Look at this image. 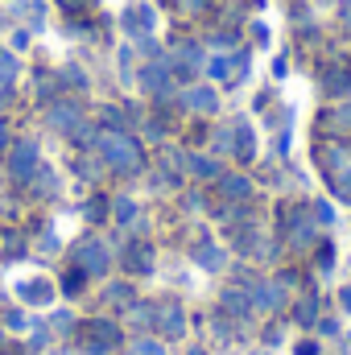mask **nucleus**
I'll return each mask as SVG.
<instances>
[{
	"label": "nucleus",
	"instance_id": "25",
	"mask_svg": "<svg viewBox=\"0 0 351 355\" xmlns=\"http://www.w3.org/2000/svg\"><path fill=\"white\" fill-rule=\"evenodd\" d=\"M62 79H71L75 87H87V79H83V71H79V67H67V71H62Z\"/></svg>",
	"mask_w": 351,
	"mask_h": 355
},
{
	"label": "nucleus",
	"instance_id": "30",
	"mask_svg": "<svg viewBox=\"0 0 351 355\" xmlns=\"http://www.w3.org/2000/svg\"><path fill=\"white\" fill-rule=\"evenodd\" d=\"M211 0H186V8H207Z\"/></svg>",
	"mask_w": 351,
	"mask_h": 355
},
{
	"label": "nucleus",
	"instance_id": "19",
	"mask_svg": "<svg viewBox=\"0 0 351 355\" xmlns=\"http://www.w3.org/2000/svg\"><path fill=\"white\" fill-rule=\"evenodd\" d=\"M132 215H137L132 198H116V223H132Z\"/></svg>",
	"mask_w": 351,
	"mask_h": 355
},
{
	"label": "nucleus",
	"instance_id": "3",
	"mask_svg": "<svg viewBox=\"0 0 351 355\" xmlns=\"http://www.w3.org/2000/svg\"><path fill=\"white\" fill-rule=\"evenodd\" d=\"M75 265L83 268V272H91V277H99V272L108 268V248H103V244H95V240L79 244V248H75Z\"/></svg>",
	"mask_w": 351,
	"mask_h": 355
},
{
	"label": "nucleus",
	"instance_id": "2",
	"mask_svg": "<svg viewBox=\"0 0 351 355\" xmlns=\"http://www.w3.org/2000/svg\"><path fill=\"white\" fill-rule=\"evenodd\" d=\"M33 166H37V145L33 141H17L12 145V153H8V170H12V178H33Z\"/></svg>",
	"mask_w": 351,
	"mask_h": 355
},
{
	"label": "nucleus",
	"instance_id": "20",
	"mask_svg": "<svg viewBox=\"0 0 351 355\" xmlns=\"http://www.w3.org/2000/svg\"><path fill=\"white\" fill-rule=\"evenodd\" d=\"M223 306H228V310H236V314H248V310H252V302H248L244 293H228V297H223Z\"/></svg>",
	"mask_w": 351,
	"mask_h": 355
},
{
	"label": "nucleus",
	"instance_id": "16",
	"mask_svg": "<svg viewBox=\"0 0 351 355\" xmlns=\"http://www.w3.org/2000/svg\"><path fill=\"white\" fill-rule=\"evenodd\" d=\"M12 79H17V62H12V54L0 50V87H8Z\"/></svg>",
	"mask_w": 351,
	"mask_h": 355
},
{
	"label": "nucleus",
	"instance_id": "15",
	"mask_svg": "<svg viewBox=\"0 0 351 355\" xmlns=\"http://www.w3.org/2000/svg\"><path fill=\"white\" fill-rule=\"evenodd\" d=\"M223 194L228 198H244L248 194V178H223Z\"/></svg>",
	"mask_w": 351,
	"mask_h": 355
},
{
	"label": "nucleus",
	"instance_id": "23",
	"mask_svg": "<svg viewBox=\"0 0 351 355\" xmlns=\"http://www.w3.org/2000/svg\"><path fill=\"white\" fill-rule=\"evenodd\" d=\"M211 75H215V79H228V75H232V58H215V62H211Z\"/></svg>",
	"mask_w": 351,
	"mask_h": 355
},
{
	"label": "nucleus",
	"instance_id": "4",
	"mask_svg": "<svg viewBox=\"0 0 351 355\" xmlns=\"http://www.w3.org/2000/svg\"><path fill=\"white\" fill-rule=\"evenodd\" d=\"M141 83H145V91L170 95V67H166V58H157L153 67H145V71H141Z\"/></svg>",
	"mask_w": 351,
	"mask_h": 355
},
{
	"label": "nucleus",
	"instance_id": "27",
	"mask_svg": "<svg viewBox=\"0 0 351 355\" xmlns=\"http://www.w3.org/2000/svg\"><path fill=\"white\" fill-rule=\"evenodd\" d=\"M103 297H108V302H124V297H128V285H112Z\"/></svg>",
	"mask_w": 351,
	"mask_h": 355
},
{
	"label": "nucleus",
	"instance_id": "1",
	"mask_svg": "<svg viewBox=\"0 0 351 355\" xmlns=\"http://www.w3.org/2000/svg\"><path fill=\"white\" fill-rule=\"evenodd\" d=\"M95 149H99L103 162H108L112 170H120V174L141 170V145H137L124 128H108V132H99V137H95Z\"/></svg>",
	"mask_w": 351,
	"mask_h": 355
},
{
	"label": "nucleus",
	"instance_id": "6",
	"mask_svg": "<svg viewBox=\"0 0 351 355\" xmlns=\"http://www.w3.org/2000/svg\"><path fill=\"white\" fill-rule=\"evenodd\" d=\"M252 306H261V310H281V285H273V281H264L252 289Z\"/></svg>",
	"mask_w": 351,
	"mask_h": 355
},
{
	"label": "nucleus",
	"instance_id": "13",
	"mask_svg": "<svg viewBox=\"0 0 351 355\" xmlns=\"http://www.w3.org/2000/svg\"><path fill=\"white\" fill-rule=\"evenodd\" d=\"M128 268H137V272H149V268H153V257H149V248H145V244L128 248Z\"/></svg>",
	"mask_w": 351,
	"mask_h": 355
},
{
	"label": "nucleus",
	"instance_id": "5",
	"mask_svg": "<svg viewBox=\"0 0 351 355\" xmlns=\"http://www.w3.org/2000/svg\"><path fill=\"white\" fill-rule=\"evenodd\" d=\"M50 124H54L58 132H75V128L83 124V116H79L75 103H54V107H50Z\"/></svg>",
	"mask_w": 351,
	"mask_h": 355
},
{
	"label": "nucleus",
	"instance_id": "24",
	"mask_svg": "<svg viewBox=\"0 0 351 355\" xmlns=\"http://www.w3.org/2000/svg\"><path fill=\"white\" fill-rule=\"evenodd\" d=\"M128 318H132L137 327H145V322H153V318H149V306H128Z\"/></svg>",
	"mask_w": 351,
	"mask_h": 355
},
{
	"label": "nucleus",
	"instance_id": "14",
	"mask_svg": "<svg viewBox=\"0 0 351 355\" xmlns=\"http://www.w3.org/2000/svg\"><path fill=\"white\" fill-rule=\"evenodd\" d=\"M194 261H198L203 268H211V272H215V268L223 265V257H219V248H211V244H207V248H198V252H194Z\"/></svg>",
	"mask_w": 351,
	"mask_h": 355
},
{
	"label": "nucleus",
	"instance_id": "12",
	"mask_svg": "<svg viewBox=\"0 0 351 355\" xmlns=\"http://www.w3.org/2000/svg\"><path fill=\"white\" fill-rule=\"evenodd\" d=\"M252 145H257V141H252V128H248L244 120H236V153H240L244 162L252 157Z\"/></svg>",
	"mask_w": 351,
	"mask_h": 355
},
{
	"label": "nucleus",
	"instance_id": "18",
	"mask_svg": "<svg viewBox=\"0 0 351 355\" xmlns=\"http://www.w3.org/2000/svg\"><path fill=\"white\" fill-rule=\"evenodd\" d=\"M190 170H194V174H203V178H215V174H219V166H215L211 157H190Z\"/></svg>",
	"mask_w": 351,
	"mask_h": 355
},
{
	"label": "nucleus",
	"instance_id": "10",
	"mask_svg": "<svg viewBox=\"0 0 351 355\" xmlns=\"http://www.w3.org/2000/svg\"><path fill=\"white\" fill-rule=\"evenodd\" d=\"M153 29V8L141 4L137 12H128V33H149Z\"/></svg>",
	"mask_w": 351,
	"mask_h": 355
},
{
	"label": "nucleus",
	"instance_id": "7",
	"mask_svg": "<svg viewBox=\"0 0 351 355\" xmlns=\"http://www.w3.org/2000/svg\"><path fill=\"white\" fill-rule=\"evenodd\" d=\"M21 297H25V302H33V306H50L54 289H50L46 281H25V285H21Z\"/></svg>",
	"mask_w": 351,
	"mask_h": 355
},
{
	"label": "nucleus",
	"instance_id": "22",
	"mask_svg": "<svg viewBox=\"0 0 351 355\" xmlns=\"http://www.w3.org/2000/svg\"><path fill=\"white\" fill-rule=\"evenodd\" d=\"M132 355H166L162 343H149V339H141V343H132Z\"/></svg>",
	"mask_w": 351,
	"mask_h": 355
},
{
	"label": "nucleus",
	"instance_id": "28",
	"mask_svg": "<svg viewBox=\"0 0 351 355\" xmlns=\"http://www.w3.org/2000/svg\"><path fill=\"white\" fill-rule=\"evenodd\" d=\"M298 314H302V322H310V318H314V297H306V302H302V310H298Z\"/></svg>",
	"mask_w": 351,
	"mask_h": 355
},
{
	"label": "nucleus",
	"instance_id": "17",
	"mask_svg": "<svg viewBox=\"0 0 351 355\" xmlns=\"http://www.w3.org/2000/svg\"><path fill=\"white\" fill-rule=\"evenodd\" d=\"M289 236H293V240H310V219H306V215H293V219H289Z\"/></svg>",
	"mask_w": 351,
	"mask_h": 355
},
{
	"label": "nucleus",
	"instance_id": "31",
	"mask_svg": "<svg viewBox=\"0 0 351 355\" xmlns=\"http://www.w3.org/2000/svg\"><path fill=\"white\" fill-rule=\"evenodd\" d=\"M298 355H314V343H302V347H298Z\"/></svg>",
	"mask_w": 351,
	"mask_h": 355
},
{
	"label": "nucleus",
	"instance_id": "21",
	"mask_svg": "<svg viewBox=\"0 0 351 355\" xmlns=\"http://www.w3.org/2000/svg\"><path fill=\"white\" fill-rule=\"evenodd\" d=\"M91 331H95V339H103V343H116V339H120V335H116V327H112V322H95V327H91Z\"/></svg>",
	"mask_w": 351,
	"mask_h": 355
},
{
	"label": "nucleus",
	"instance_id": "11",
	"mask_svg": "<svg viewBox=\"0 0 351 355\" xmlns=\"http://www.w3.org/2000/svg\"><path fill=\"white\" fill-rule=\"evenodd\" d=\"M162 331H166L170 339H178V335L186 331V322H182V310H178V306H166V310H162Z\"/></svg>",
	"mask_w": 351,
	"mask_h": 355
},
{
	"label": "nucleus",
	"instance_id": "26",
	"mask_svg": "<svg viewBox=\"0 0 351 355\" xmlns=\"http://www.w3.org/2000/svg\"><path fill=\"white\" fill-rule=\"evenodd\" d=\"M103 124H108V128H124V120H120L116 107H103Z\"/></svg>",
	"mask_w": 351,
	"mask_h": 355
},
{
	"label": "nucleus",
	"instance_id": "29",
	"mask_svg": "<svg viewBox=\"0 0 351 355\" xmlns=\"http://www.w3.org/2000/svg\"><path fill=\"white\" fill-rule=\"evenodd\" d=\"M62 289H67V293H79V272H71V277L62 281Z\"/></svg>",
	"mask_w": 351,
	"mask_h": 355
},
{
	"label": "nucleus",
	"instance_id": "9",
	"mask_svg": "<svg viewBox=\"0 0 351 355\" xmlns=\"http://www.w3.org/2000/svg\"><path fill=\"white\" fill-rule=\"evenodd\" d=\"M327 91L348 95V91H351V71H348V67H331V71H327Z\"/></svg>",
	"mask_w": 351,
	"mask_h": 355
},
{
	"label": "nucleus",
	"instance_id": "8",
	"mask_svg": "<svg viewBox=\"0 0 351 355\" xmlns=\"http://www.w3.org/2000/svg\"><path fill=\"white\" fill-rule=\"evenodd\" d=\"M186 107H194V112H215V91L211 87H190L186 91Z\"/></svg>",
	"mask_w": 351,
	"mask_h": 355
},
{
	"label": "nucleus",
	"instance_id": "32",
	"mask_svg": "<svg viewBox=\"0 0 351 355\" xmlns=\"http://www.w3.org/2000/svg\"><path fill=\"white\" fill-rule=\"evenodd\" d=\"M190 355H203V352H190Z\"/></svg>",
	"mask_w": 351,
	"mask_h": 355
}]
</instances>
